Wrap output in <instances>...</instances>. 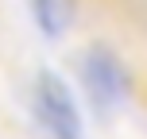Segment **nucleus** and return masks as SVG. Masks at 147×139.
<instances>
[{"label": "nucleus", "instance_id": "nucleus-1", "mask_svg": "<svg viewBox=\"0 0 147 139\" xmlns=\"http://www.w3.org/2000/svg\"><path fill=\"white\" fill-rule=\"evenodd\" d=\"M31 108L35 120L51 139H85V124H81L78 101H74L70 85L54 70H39L31 81Z\"/></svg>", "mask_w": 147, "mask_h": 139}, {"label": "nucleus", "instance_id": "nucleus-2", "mask_svg": "<svg viewBox=\"0 0 147 139\" xmlns=\"http://www.w3.org/2000/svg\"><path fill=\"white\" fill-rule=\"evenodd\" d=\"M81 85L97 112H112L128 101V70L120 54L105 43H93L81 54Z\"/></svg>", "mask_w": 147, "mask_h": 139}, {"label": "nucleus", "instance_id": "nucleus-3", "mask_svg": "<svg viewBox=\"0 0 147 139\" xmlns=\"http://www.w3.org/2000/svg\"><path fill=\"white\" fill-rule=\"evenodd\" d=\"M27 4H31V19H35V27L43 31L47 39H58L62 31H66V19H70L66 0H27Z\"/></svg>", "mask_w": 147, "mask_h": 139}]
</instances>
